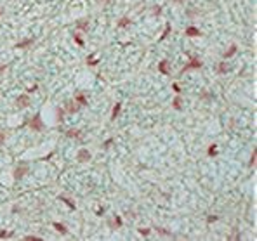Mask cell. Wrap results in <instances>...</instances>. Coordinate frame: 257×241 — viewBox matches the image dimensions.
<instances>
[{"mask_svg": "<svg viewBox=\"0 0 257 241\" xmlns=\"http://www.w3.org/2000/svg\"><path fill=\"white\" fill-rule=\"evenodd\" d=\"M28 125H30L33 130H37V132L43 130V123H42V120H40V115H35V116H33V120H30V122H28Z\"/></svg>", "mask_w": 257, "mask_h": 241, "instance_id": "cell-1", "label": "cell"}, {"mask_svg": "<svg viewBox=\"0 0 257 241\" xmlns=\"http://www.w3.org/2000/svg\"><path fill=\"white\" fill-rule=\"evenodd\" d=\"M28 104H30V97H28V94H21V96L17 97V101H16V106L19 108V109H23V108H26Z\"/></svg>", "mask_w": 257, "mask_h": 241, "instance_id": "cell-2", "label": "cell"}, {"mask_svg": "<svg viewBox=\"0 0 257 241\" xmlns=\"http://www.w3.org/2000/svg\"><path fill=\"white\" fill-rule=\"evenodd\" d=\"M200 66H202V61H200V59H191V61H189V64L184 66V68L181 70V73H186L188 70H193V68H200Z\"/></svg>", "mask_w": 257, "mask_h": 241, "instance_id": "cell-3", "label": "cell"}, {"mask_svg": "<svg viewBox=\"0 0 257 241\" xmlns=\"http://www.w3.org/2000/svg\"><path fill=\"white\" fill-rule=\"evenodd\" d=\"M76 160L82 161V163H84V161H89L91 160V153H89L87 149H80L78 151V156H76Z\"/></svg>", "mask_w": 257, "mask_h": 241, "instance_id": "cell-4", "label": "cell"}, {"mask_svg": "<svg viewBox=\"0 0 257 241\" xmlns=\"http://www.w3.org/2000/svg\"><path fill=\"white\" fill-rule=\"evenodd\" d=\"M26 172H28V165H21L19 168H16V170H14V179H21V177L24 175Z\"/></svg>", "mask_w": 257, "mask_h": 241, "instance_id": "cell-5", "label": "cell"}, {"mask_svg": "<svg viewBox=\"0 0 257 241\" xmlns=\"http://www.w3.org/2000/svg\"><path fill=\"white\" fill-rule=\"evenodd\" d=\"M202 33H200L198 28H195V26H188L186 30V37H200Z\"/></svg>", "mask_w": 257, "mask_h": 241, "instance_id": "cell-6", "label": "cell"}, {"mask_svg": "<svg viewBox=\"0 0 257 241\" xmlns=\"http://www.w3.org/2000/svg\"><path fill=\"white\" fill-rule=\"evenodd\" d=\"M167 64H169L167 61H162L160 64H158V70H160L163 75H169V68H167Z\"/></svg>", "mask_w": 257, "mask_h": 241, "instance_id": "cell-7", "label": "cell"}, {"mask_svg": "<svg viewBox=\"0 0 257 241\" xmlns=\"http://www.w3.org/2000/svg\"><path fill=\"white\" fill-rule=\"evenodd\" d=\"M120 109H122V104H115V108H113V111H111V120H115L120 115Z\"/></svg>", "mask_w": 257, "mask_h": 241, "instance_id": "cell-8", "label": "cell"}, {"mask_svg": "<svg viewBox=\"0 0 257 241\" xmlns=\"http://www.w3.org/2000/svg\"><path fill=\"white\" fill-rule=\"evenodd\" d=\"M78 109H80V106H78V102H76V101L68 104V111H70V113H76Z\"/></svg>", "mask_w": 257, "mask_h": 241, "instance_id": "cell-9", "label": "cell"}, {"mask_svg": "<svg viewBox=\"0 0 257 241\" xmlns=\"http://www.w3.org/2000/svg\"><path fill=\"white\" fill-rule=\"evenodd\" d=\"M236 52V45H235V43H233V45H231V47L229 49H228V50H226V52H224V57H231V56H233V54H235Z\"/></svg>", "mask_w": 257, "mask_h": 241, "instance_id": "cell-10", "label": "cell"}, {"mask_svg": "<svg viewBox=\"0 0 257 241\" xmlns=\"http://www.w3.org/2000/svg\"><path fill=\"white\" fill-rule=\"evenodd\" d=\"M54 227H56V229H58L61 234H68V231H66V227H64L63 224H58V222H56V224H54Z\"/></svg>", "mask_w": 257, "mask_h": 241, "instance_id": "cell-11", "label": "cell"}, {"mask_svg": "<svg viewBox=\"0 0 257 241\" xmlns=\"http://www.w3.org/2000/svg\"><path fill=\"white\" fill-rule=\"evenodd\" d=\"M59 199H61V201H64V203L68 205V206H70V208H73V210H75V203H73V201H71V199L64 198V196H59Z\"/></svg>", "mask_w": 257, "mask_h": 241, "instance_id": "cell-12", "label": "cell"}, {"mask_svg": "<svg viewBox=\"0 0 257 241\" xmlns=\"http://www.w3.org/2000/svg\"><path fill=\"white\" fill-rule=\"evenodd\" d=\"M32 42H33L32 38H28V40H24V42L17 43V45H16V49H24V47H28V45H30V43H32Z\"/></svg>", "mask_w": 257, "mask_h": 241, "instance_id": "cell-13", "label": "cell"}, {"mask_svg": "<svg viewBox=\"0 0 257 241\" xmlns=\"http://www.w3.org/2000/svg\"><path fill=\"white\" fill-rule=\"evenodd\" d=\"M75 101L78 102V104H85V102H87V99H85V96H84V94H78V96L75 97Z\"/></svg>", "mask_w": 257, "mask_h": 241, "instance_id": "cell-14", "label": "cell"}, {"mask_svg": "<svg viewBox=\"0 0 257 241\" xmlns=\"http://www.w3.org/2000/svg\"><path fill=\"white\" fill-rule=\"evenodd\" d=\"M68 137H75V139H78V137H80V130H68Z\"/></svg>", "mask_w": 257, "mask_h": 241, "instance_id": "cell-15", "label": "cell"}, {"mask_svg": "<svg viewBox=\"0 0 257 241\" xmlns=\"http://www.w3.org/2000/svg\"><path fill=\"white\" fill-rule=\"evenodd\" d=\"M169 33H170V24H167L165 26V31L162 33V37H160V40H165L167 37H169Z\"/></svg>", "mask_w": 257, "mask_h": 241, "instance_id": "cell-16", "label": "cell"}, {"mask_svg": "<svg viewBox=\"0 0 257 241\" xmlns=\"http://www.w3.org/2000/svg\"><path fill=\"white\" fill-rule=\"evenodd\" d=\"M128 23H130V19H127V17H122V19H120V23H118V26H120V28H125Z\"/></svg>", "mask_w": 257, "mask_h": 241, "instance_id": "cell-17", "label": "cell"}, {"mask_svg": "<svg viewBox=\"0 0 257 241\" xmlns=\"http://www.w3.org/2000/svg\"><path fill=\"white\" fill-rule=\"evenodd\" d=\"M181 97H179V96H177L176 97V99H174V108H176V109H181Z\"/></svg>", "mask_w": 257, "mask_h": 241, "instance_id": "cell-18", "label": "cell"}, {"mask_svg": "<svg viewBox=\"0 0 257 241\" xmlns=\"http://www.w3.org/2000/svg\"><path fill=\"white\" fill-rule=\"evenodd\" d=\"M73 37H75V42L78 43V45H84V40H82V37H80V35H78V33H75Z\"/></svg>", "mask_w": 257, "mask_h": 241, "instance_id": "cell-19", "label": "cell"}, {"mask_svg": "<svg viewBox=\"0 0 257 241\" xmlns=\"http://www.w3.org/2000/svg\"><path fill=\"white\" fill-rule=\"evenodd\" d=\"M255 160H257V151L254 149V155H252V160H250V166H255Z\"/></svg>", "mask_w": 257, "mask_h": 241, "instance_id": "cell-20", "label": "cell"}, {"mask_svg": "<svg viewBox=\"0 0 257 241\" xmlns=\"http://www.w3.org/2000/svg\"><path fill=\"white\" fill-rule=\"evenodd\" d=\"M209 155H210V156H215V155H217V151H215V146H210V148H209Z\"/></svg>", "mask_w": 257, "mask_h": 241, "instance_id": "cell-21", "label": "cell"}, {"mask_svg": "<svg viewBox=\"0 0 257 241\" xmlns=\"http://www.w3.org/2000/svg\"><path fill=\"white\" fill-rule=\"evenodd\" d=\"M24 239H26V241H38L40 238H37V236H26Z\"/></svg>", "mask_w": 257, "mask_h": 241, "instance_id": "cell-22", "label": "cell"}, {"mask_svg": "<svg viewBox=\"0 0 257 241\" xmlns=\"http://www.w3.org/2000/svg\"><path fill=\"white\" fill-rule=\"evenodd\" d=\"M219 71H221V73H226V71H228V66H226L224 63H222V64L219 66Z\"/></svg>", "mask_w": 257, "mask_h": 241, "instance_id": "cell-23", "label": "cell"}, {"mask_svg": "<svg viewBox=\"0 0 257 241\" xmlns=\"http://www.w3.org/2000/svg\"><path fill=\"white\" fill-rule=\"evenodd\" d=\"M215 220H217V217H215V215H210L209 219H207V222H209V224H212V222H215Z\"/></svg>", "mask_w": 257, "mask_h": 241, "instance_id": "cell-24", "label": "cell"}, {"mask_svg": "<svg viewBox=\"0 0 257 241\" xmlns=\"http://www.w3.org/2000/svg\"><path fill=\"white\" fill-rule=\"evenodd\" d=\"M115 225H117V227L122 225V219H120V217H115Z\"/></svg>", "mask_w": 257, "mask_h": 241, "instance_id": "cell-25", "label": "cell"}, {"mask_svg": "<svg viewBox=\"0 0 257 241\" xmlns=\"http://www.w3.org/2000/svg\"><path fill=\"white\" fill-rule=\"evenodd\" d=\"M78 28H82V30H85V28H87L85 21H78Z\"/></svg>", "mask_w": 257, "mask_h": 241, "instance_id": "cell-26", "label": "cell"}, {"mask_svg": "<svg viewBox=\"0 0 257 241\" xmlns=\"http://www.w3.org/2000/svg\"><path fill=\"white\" fill-rule=\"evenodd\" d=\"M139 232L143 236H148V234H150V229H139Z\"/></svg>", "mask_w": 257, "mask_h": 241, "instance_id": "cell-27", "label": "cell"}, {"mask_svg": "<svg viewBox=\"0 0 257 241\" xmlns=\"http://www.w3.org/2000/svg\"><path fill=\"white\" fill-rule=\"evenodd\" d=\"M4 141H6V134H4V132H0V144H4Z\"/></svg>", "mask_w": 257, "mask_h": 241, "instance_id": "cell-28", "label": "cell"}, {"mask_svg": "<svg viewBox=\"0 0 257 241\" xmlns=\"http://www.w3.org/2000/svg\"><path fill=\"white\" fill-rule=\"evenodd\" d=\"M6 236H11V232H6V231H4V232H0V238H6Z\"/></svg>", "mask_w": 257, "mask_h": 241, "instance_id": "cell-29", "label": "cell"}, {"mask_svg": "<svg viewBox=\"0 0 257 241\" xmlns=\"http://www.w3.org/2000/svg\"><path fill=\"white\" fill-rule=\"evenodd\" d=\"M37 89H38V85H33L32 89H28V92H35V90H37Z\"/></svg>", "mask_w": 257, "mask_h": 241, "instance_id": "cell-30", "label": "cell"}, {"mask_svg": "<svg viewBox=\"0 0 257 241\" xmlns=\"http://www.w3.org/2000/svg\"><path fill=\"white\" fill-rule=\"evenodd\" d=\"M158 232H160V234H165V236H167V234H169V232H167V231H165V229H158Z\"/></svg>", "mask_w": 257, "mask_h": 241, "instance_id": "cell-31", "label": "cell"}, {"mask_svg": "<svg viewBox=\"0 0 257 241\" xmlns=\"http://www.w3.org/2000/svg\"><path fill=\"white\" fill-rule=\"evenodd\" d=\"M0 16H2V9H0Z\"/></svg>", "mask_w": 257, "mask_h": 241, "instance_id": "cell-32", "label": "cell"}, {"mask_svg": "<svg viewBox=\"0 0 257 241\" xmlns=\"http://www.w3.org/2000/svg\"><path fill=\"white\" fill-rule=\"evenodd\" d=\"M102 2H104V0H102Z\"/></svg>", "mask_w": 257, "mask_h": 241, "instance_id": "cell-33", "label": "cell"}]
</instances>
